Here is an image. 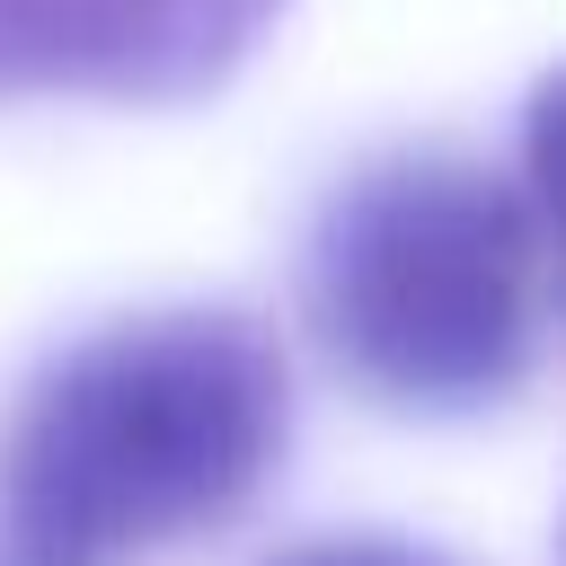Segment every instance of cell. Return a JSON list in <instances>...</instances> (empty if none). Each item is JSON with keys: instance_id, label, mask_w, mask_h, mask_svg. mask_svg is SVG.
I'll return each mask as SVG.
<instances>
[{"instance_id": "7a4b0ae2", "label": "cell", "mask_w": 566, "mask_h": 566, "mask_svg": "<svg viewBox=\"0 0 566 566\" xmlns=\"http://www.w3.org/2000/svg\"><path fill=\"white\" fill-rule=\"evenodd\" d=\"M301 310L318 354L380 407L486 416L548 363L557 265L522 168L380 150L310 221Z\"/></svg>"}, {"instance_id": "277c9868", "label": "cell", "mask_w": 566, "mask_h": 566, "mask_svg": "<svg viewBox=\"0 0 566 566\" xmlns=\"http://www.w3.org/2000/svg\"><path fill=\"white\" fill-rule=\"evenodd\" d=\"M274 566H451V557H433L416 539H389V531H327V539L283 548Z\"/></svg>"}, {"instance_id": "6da1fadb", "label": "cell", "mask_w": 566, "mask_h": 566, "mask_svg": "<svg viewBox=\"0 0 566 566\" xmlns=\"http://www.w3.org/2000/svg\"><path fill=\"white\" fill-rule=\"evenodd\" d=\"M292 442L265 318L177 301L71 336L0 416V566H150L230 531Z\"/></svg>"}, {"instance_id": "3957f363", "label": "cell", "mask_w": 566, "mask_h": 566, "mask_svg": "<svg viewBox=\"0 0 566 566\" xmlns=\"http://www.w3.org/2000/svg\"><path fill=\"white\" fill-rule=\"evenodd\" d=\"M292 0H0V106H195L239 80Z\"/></svg>"}]
</instances>
